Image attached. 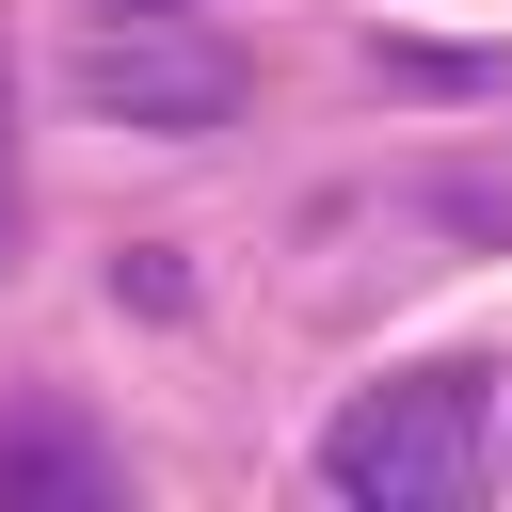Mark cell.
<instances>
[{"mask_svg": "<svg viewBox=\"0 0 512 512\" xmlns=\"http://www.w3.org/2000/svg\"><path fill=\"white\" fill-rule=\"evenodd\" d=\"M96 496H112V448L64 400H16L0 416V512H96Z\"/></svg>", "mask_w": 512, "mask_h": 512, "instance_id": "obj_3", "label": "cell"}, {"mask_svg": "<svg viewBox=\"0 0 512 512\" xmlns=\"http://www.w3.org/2000/svg\"><path fill=\"white\" fill-rule=\"evenodd\" d=\"M240 96H256V80H240V48H208V32H176V0L80 48V112H112V128H160V144H192V128H224Z\"/></svg>", "mask_w": 512, "mask_h": 512, "instance_id": "obj_2", "label": "cell"}, {"mask_svg": "<svg viewBox=\"0 0 512 512\" xmlns=\"http://www.w3.org/2000/svg\"><path fill=\"white\" fill-rule=\"evenodd\" d=\"M480 464H496V368H384L320 432V480L368 512H448L480 496Z\"/></svg>", "mask_w": 512, "mask_h": 512, "instance_id": "obj_1", "label": "cell"}, {"mask_svg": "<svg viewBox=\"0 0 512 512\" xmlns=\"http://www.w3.org/2000/svg\"><path fill=\"white\" fill-rule=\"evenodd\" d=\"M112 16H160V0H112Z\"/></svg>", "mask_w": 512, "mask_h": 512, "instance_id": "obj_5", "label": "cell"}, {"mask_svg": "<svg viewBox=\"0 0 512 512\" xmlns=\"http://www.w3.org/2000/svg\"><path fill=\"white\" fill-rule=\"evenodd\" d=\"M0 224H16V160H0Z\"/></svg>", "mask_w": 512, "mask_h": 512, "instance_id": "obj_4", "label": "cell"}]
</instances>
